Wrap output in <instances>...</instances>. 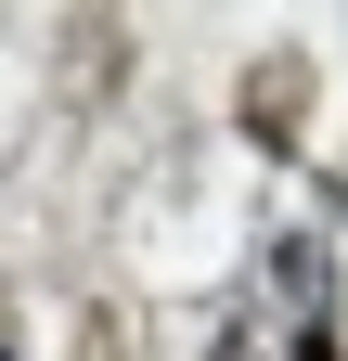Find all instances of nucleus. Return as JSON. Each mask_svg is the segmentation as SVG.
I'll list each match as a JSON object with an SVG mask.
<instances>
[{
    "mask_svg": "<svg viewBox=\"0 0 348 361\" xmlns=\"http://www.w3.org/2000/svg\"><path fill=\"white\" fill-rule=\"evenodd\" d=\"M297 361H348V348H335V323H310V336H297Z\"/></svg>",
    "mask_w": 348,
    "mask_h": 361,
    "instance_id": "nucleus-1",
    "label": "nucleus"
},
{
    "mask_svg": "<svg viewBox=\"0 0 348 361\" xmlns=\"http://www.w3.org/2000/svg\"><path fill=\"white\" fill-rule=\"evenodd\" d=\"M0 361H13V348H0Z\"/></svg>",
    "mask_w": 348,
    "mask_h": 361,
    "instance_id": "nucleus-2",
    "label": "nucleus"
}]
</instances>
